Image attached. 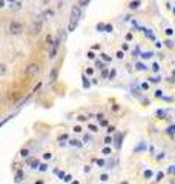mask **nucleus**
<instances>
[{
  "mask_svg": "<svg viewBox=\"0 0 175 184\" xmlns=\"http://www.w3.org/2000/svg\"><path fill=\"white\" fill-rule=\"evenodd\" d=\"M97 118H98V120L101 121V120H103V114H98V115H97Z\"/></svg>",
  "mask_w": 175,
  "mask_h": 184,
  "instance_id": "nucleus-57",
  "label": "nucleus"
},
{
  "mask_svg": "<svg viewBox=\"0 0 175 184\" xmlns=\"http://www.w3.org/2000/svg\"><path fill=\"white\" fill-rule=\"evenodd\" d=\"M149 82H151V83H158V82H160V77H158V75H157V77H151Z\"/></svg>",
  "mask_w": 175,
  "mask_h": 184,
  "instance_id": "nucleus-21",
  "label": "nucleus"
},
{
  "mask_svg": "<svg viewBox=\"0 0 175 184\" xmlns=\"http://www.w3.org/2000/svg\"><path fill=\"white\" fill-rule=\"evenodd\" d=\"M89 131H91V132H97V131H98V128H97V126H94V124H89Z\"/></svg>",
  "mask_w": 175,
  "mask_h": 184,
  "instance_id": "nucleus-29",
  "label": "nucleus"
},
{
  "mask_svg": "<svg viewBox=\"0 0 175 184\" xmlns=\"http://www.w3.org/2000/svg\"><path fill=\"white\" fill-rule=\"evenodd\" d=\"M152 55H154V54H152L151 51H147V52H143V54H141V57H143V58H152Z\"/></svg>",
  "mask_w": 175,
  "mask_h": 184,
  "instance_id": "nucleus-17",
  "label": "nucleus"
},
{
  "mask_svg": "<svg viewBox=\"0 0 175 184\" xmlns=\"http://www.w3.org/2000/svg\"><path fill=\"white\" fill-rule=\"evenodd\" d=\"M88 58H91V60H94V58H95V54H94L92 51H89V52H88Z\"/></svg>",
  "mask_w": 175,
  "mask_h": 184,
  "instance_id": "nucleus-32",
  "label": "nucleus"
},
{
  "mask_svg": "<svg viewBox=\"0 0 175 184\" xmlns=\"http://www.w3.org/2000/svg\"><path fill=\"white\" fill-rule=\"evenodd\" d=\"M71 180H72V177H71V175H65V178H63V181H66V183H69Z\"/></svg>",
  "mask_w": 175,
  "mask_h": 184,
  "instance_id": "nucleus-39",
  "label": "nucleus"
},
{
  "mask_svg": "<svg viewBox=\"0 0 175 184\" xmlns=\"http://www.w3.org/2000/svg\"><path fill=\"white\" fill-rule=\"evenodd\" d=\"M114 129H115V128H112V126H109V128H108V132L111 134V132H114Z\"/></svg>",
  "mask_w": 175,
  "mask_h": 184,
  "instance_id": "nucleus-54",
  "label": "nucleus"
},
{
  "mask_svg": "<svg viewBox=\"0 0 175 184\" xmlns=\"http://www.w3.org/2000/svg\"><path fill=\"white\" fill-rule=\"evenodd\" d=\"M141 88H143V89H147V88H149V85H147V83H143V85H141Z\"/></svg>",
  "mask_w": 175,
  "mask_h": 184,
  "instance_id": "nucleus-52",
  "label": "nucleus"
},
{
  "mask_svg": "<svg viewBox=\"0 0 175 184\" xmlns=\"http://www.w3.org/2000/svg\"><path fill=\"white\" fill-rule=\"evenodd\" d=\"M43 2H45V3H48V2H49V0H43Z\"/></svg>",
  "mask_w": 175,
  "mask_h": 184,
  "instance_id": "nucleus-61",
  "label": "nucleus"
},
{
  "mask_svg": "<svg viewBox=\"0 0 175 184\" xmlns=\"http://www.w3.org/2000/svg\"><path fill=\"white\" fill-rule=\"evenodd\" d=\"M40 88H42V83H39V85H37V86H36V89H34V92H36V91H39V89H40Z\"/></svg>",
  "mask_w": 175,
  "mask_h": 184,
  "instance_id": "nucleus-56",
  "label": "nucleus"
},
{
  "mask_svg": "<svg viewBox=\"0 0 175 184\" xmlns=\"http://www.w3.org/2000/svg\"><path fill=\"white\" fill-rule=\"evenodd\" d=\"M89 2H91V0H79V6H80V8H82V6H86Z\"/></svg>",
  "mask_w": 175,
  "mask_h": 184,
  "instance_id": "nucleus-20",
  "label": "nucleus"
},
{
  "mask_svg": "<svg viewBox=\"0 0 175 184\" xmlns=\"http://www.w3.org/2000/svg\"><path fill=\"white\" fill-rule=\"evenodd\" d=\"M161 178H163V174H161V172H160V174H158V175H157V181H160V180H161Z\"/></svg>",
  "mask_w": 175,
  "mask_h": 184,
  "instance_id": "nucleus-49",
  "label": "nucleus"
},
{
  "mask_svg": "<svg viewBox=\"0 0 175 184\" xmlns=\"http://www.w3.org/2000/svg\"><path fill=\"white\" fill-rule=\"evenodd\" d=\"M135 68H137L138 71H146V69H147V66H146L144 63H140V61H138V63L135 65Z\"/></svg>",
  "mask_w": 175,
  "mask_h": 184,
  "instance_id": "nucleus-15",
  "label": "nucleus"
},
{
  "mask_svg": "<svg viewBox=\"0 0 175 184\" xmlns=\"http://www.w3.org/2000/svg\"><path fill=\"white\" fill-rule=\"evenodd\" d=\"M39 71H40V66H39L37 63H31V65H28V66H26L25 74H26V75H29V77H32V75H36Z\"/></svg>",
  "mask_w": 175,
  "mask_h": 184,
  "instance_id": "nucleus-4",
  "label": "nucleus"
},
{
  "mask_svg": "<svg viewBox=\"0 0 175 184\" xmlns=\"http://www.w3.org/2000/svg\"><path fill=\"white\" fill-rule=\"evenodd\" d=\"M100 180H101V181H108V180H109V177H108L106 174H103V175L100 177Z\"/></svg>",
  "mask_w": 175,
  "mask_h": 184,
  "instance_id": "nucleus-40",
  "label": "nucleus"
},
{
  "mask_svg": "<svg viewBox=\"0 0 175 184\" xmlns=\"http://www.w3.org/2000/svg\"><path fill=\"white\" fill-rule=\"evenodd\" d=\"M105 143H106V144L112 143V138H111V137H106V138H105Z\"/></svg>",
  "mask_w": 175,
  "mask_h": 184,
  "instance_id": "nucleus-45",
  "label": "nucleus"
},
{
  "mask_svg": "<svg viewBox=\"0 0 175 184\" xmlns=\"http://www.w3.org/2000/svg\"><path fill=\"white\" fill-rule=\"evenodd\" d=\"M42 28H43V22H42V20H34V22L31 23V26H29V32H31V36H37V34H40Z\"/></svg>",
  "mask_w": 175,
  "mask_h": 184,
  "instance_id": "nucleus-3",
  "label": "nucleus"
},
{
  "mask_svg": "<svg viewBox=\"0 0 175 184\" xmlns=\"http://www.w3.org/2000/svg\"><path fill=\"white\" fill-rule=\"evenodd\" d=\"M105 31L106 32H112V25H105Z\"/></svg>",
  "mask_w": 175,
  "mask_h": 184,
  "instance_id": "nucleus-26",
  "label": "nucleus"
},
{
  "mask_svg": "<svg viewBox=\"0 0 175 184\" xmlns=\"http://www.w3.org/2000/svg\"><path fill=\"white\" fill-rule=\"evenodd\" d=\"M115 55H117V58H120V60H122V58L125 57V54H123V51H118V52H117Z\"/></svg>",
  "mask_w": 175,
  "mask_h": 184,
  "instance_id": "nucleus-33",
  "label": "nucleus"
},
{
  "mask_svg": "<svg viewBox=\"0 0 175 184\" xmlns=\"http://www.w3.org/2000/svg\"><path fill=\"white\" fill-rule=\"evenodd\" d=\"M140 5H141V2H140V0H134V2L129 3V8H131V9H137Z\"/></svg>",
  "mask_w": 175,
  "mask_h": 184,
  "instance_id": "nucleus-10",
  "label": "nucleus"
},
{
  "mask_svg": "<svg viewBox=\"0 0 175 184\" xmlns=\"http://www.w3.org/2000/svg\"><path fill=\"white\" fill-rule=\"evenodd\" d=\"M122 138H123V135H118L117 140H115V141H117V147H118V149H120V146H122Z\"/></svg>",
  "mask_w": 175,
  "mask_h": 184,
  "instance_id": "nucleus-22",
  "label": "nucleus"
},
{
  "mask_svg": "<svg viewBox=\"0 0 175 184\" xmlns=\"http://www.w3.org/2000/svg\"><path fill=\"white\" fill-rule=\"evenodd\" d=\"M22 180H23V172H22V170H17L14 181H15V183H19V181H22Z\"/></svg>",
  "mask_w": 175,
  "mask_h": 184,
  "instance_id": "nucleus-9",
  "label": "nucleus"
},
{
  "mask_svg": "<svg viewBox=\"0 0 175 184\" xmlns=\"http://www.w3.org/2000/svg\"><path fill=\"white\" fill-rule=\"evenodd\" d=\"M101 77H103V78H106V77H108V69H106V68H103V69H101Z\"/></svg>",
  "mask_w": 175,
  "mask_h": 184,
  "instance_id": "nucleus-28",
  "label": "nucleus"
},
{
  "mask_svg": "<svg viewBox=\"0 0 175 184\" xmlns=\"http://www.w3.org/2000/svg\"><path fill=\"white\" fill-rule=\"evenodd\" d=\"M28 166H29V167H32V169H39L40 161H39L37 158H28Z\"/></svg>",
  "mask_w": 175,
  "mask_h": 184,
  "instance_id": "nucleus-5",
  "label": "nucleus"
},
{
  "mask_svg": "<svg viewBox=\"0 0 175 184\" xmlns=\"http://www.w3.org/2000/svg\"><path fill=\"white\" fill-rule=\"evenodd\" d=\"M155 115H157L158 118H166L168 112H166V111H163V109H157V111H155Z\"/></svg>",
  "mask_w": 175,
  "mask_h": 184,
  "instance_id": "nucleus-6",
  "label": "nucleus"
},
{
  "mask_svg": "<svg viewBox=\"0 0 175 184\" xmlns=\"http://www.w3.org/2000/svg\"><path fill=\"white\" fill-rule=\"evenodd\" d=\"M95 66H97V68H100V69H103V68H105L103 61H100V60H97V61H95Z\"/></svg>",
  "mask_w": 175,
  "mask_h": 184,
  "instance_id": "nucleus-24",
  "label": "nucleus"
},
{
  "mask_svg": "<svg viewBox=\"0 0 175 184\" xmlns=\"http://www.w3.org/2000/svg\"><path fill=\"white\" fill-rule=\"evenodd\" d=\"M126 40H132V34L129 32V34H126Z\"/></svg>",
  "mask_w": 175,
  "mask_h": 184,
  "instance_id": "nucleus-51",
  "label": "nucleus"
},
{
  "mask_svg": "<svg viewBox=\"0 0 175 184\" xmlns=\"http://www.w3.org/2000/svg\"><path fill=\"white\" fill-rule=\"evenodd\" d=\"M100 123H101V126H108V121H106V120H101Z\"/></svg>",
  "mask_w": 175,
  "mask_h": 184,
  "instance_id": "nucleus-53",
  "label": "nucleus"
},
{
  "mask_svg": "<svg viewBox=\"0 0 175 184\" xmlns=\"http://www.w3.org/2000/svg\"><path fill=\"white\" fill-rule=\"evenodd\" d=\"M166 132H168V134H171V135L175 134V126H174V124H172V126H169V128L166 129Z\"/></svg>",
  "mask_w": 175,
  "mask_h": 184,
  "instance_id": "nucleus-19",
  "label": "nucleus"
},
{
  "mask_svg": "<svg viewBox=\"0 0 175 184\" xmlns=\"http://www.w3.org/2000/svg\"><path fill=\"white\" fill-rule=\"evenodd\" d=\"M6 72H8V66H6L5 63H0V77L5 75Z\"/></svg>",
  "mask_w": 175,
  "mask_h": 184,
  "instance_id": "nucleus-11",
  "label": "nucleus"
},
{
  "mask_svg": "<svg viewBox=\"0 0 175 184\" xmlns=\"http://www.w3.org/2000/svg\"><path fill=\"white\" fill-rule=\"evenodd\" d=\"M143 32L146 34V37H147V39H151V40H155V36L151 32V29H143Z\"/></svg>",
  "mask_w": 175,
  "mask_h": 184,
  "instance_id": "nucleus-12",
  "label": "nucleus"
},
{
  "mask_svg": "<svg viewBox=\"0 0 175 184\" xmlns=\"http://www.w3.org/2000/svg\"><path fill=\"white\" fill-rule=\"evenodd\" d=\"M23 32V23L19 20H12L9 23V34L11 36H20Z\"/></svg>",
  "mask_w": 175,
  "mask_h": 184,
  "instance_id": "nucleus-2",
  "label": "nucleus"
},
{
  "mask_svg": "<svg viewBox=\"0 0 175 184\" xmlns=\"http://www.w3.org/2000/svg\"><path fill=\"white\" fill-rule=\"evenodd\" d=\"M46 43H48V45H52V37H51V36L46 37Z\"/></svg>",
  "mask_w": 175,
  "mask_h": 184,
  "instance_id": "nucleus-42",
  "label": "nucleus"
},
{
  "mask_svg": "<svg viewBox=\"0 0 175 184\" xmlns=\"http://www.w3.org/2000/svg\"><path fill=\"white\" fill-rule=\"evenodd\" d=\"M68 134H63V135H60V137H58V141H65V140H68Z\"/></svg>",
  "mask_w": 175,
  "mask_h": 184,
  "instance_id": "nucleus-31",
  "label": "nucleus"
},
{
  "mask_svg": "<svg viewBox=\"0 0 175 184\" xmlns=\"http://www.w3.org/2000/svg\"><path fill=\"white\" fill-rule=\"evenodd\" d=\"M164 32H166V36H172V34H174V31H172L171 28H166V31H164Z\"/></svg>",
  "mask_w": 175,
  "mask_h": 184,
  "instance_id": "nucleus-36",
  "label": "nucleus"
},
{
  "mask_svg": "<svg viewBox=\"0 0 175 184\" xmlns=\"http://www.w3.org/2000/svg\"><path fill=\"white\" fill-rule=\"evenodd\" d=\"M82 15V11H80V6H72L71 9V20H69V26H68V31H74L77 23H79V19Z\"/></svg>",
  "mask_w": 175,
  "mask_h": 184,
  "instance_id": "nucleus-1",
  "label": "nucleus"
},
{
  "mask_svg": "<svg viewBox=\"0 0 175 184\" xmlns=\"http://www.w3.org/2000/svg\"><path fill=\"white\" fill-rule=\"evenodd\" d=\"M83 86H85V88H89V86H91V85H89V82H88V78L86 77H85V75H83Z\"/></svg>",
  "mask_w": 175,
  "mask_h": 184,
  "instance_id": "nucleus-25",
  "label": "nucleus"
},
{
  "mask_svg": "<svg viewBox=\"0 0 175 184\" xmlns=\"http://www.w3.org/2000/svg\"><path fill=\"white\" fill-rule=\"evenodd\" d=\"M74 132H82V128H80V126H75V128H74Z\"/></svg>",
  "mask_w": 175,
  "mask_h": 184,
  "instance_id": "nucleus-47",
  "label": "nucleus"
},
{
  "mask_svg": "<svg viewBox=\"0 0 175 184\" xmlns=\"http://www.w3.org/2000/svg\"><path fill=\"white\" fill-rule=\"evenodd\" d=\"M55 55H57V48L54 46V48L51 49V52H49V58H54Z\"/></svg>",
  "mask_w": 175,
  "mask_h": 184,
  "instance_id": "nucleus-16",
  "label": "nucleus"
},
{
  "mask_svg": "<svg viewBox=\"0 0 175 184\" xmlns=\"http://www.w3.org/2000/svg\"><path fill=\"white\" fill-rule=\"evenodd\" d=\"M103 153H105V155H109V153H111V149H109V147H105V149H103Z\"/></svg>",
  "mask_w": 175,
  "mask_h": 184,
  "instance_id": "nucleus-43",
  "label": "nucleus"
},
{
  "mask_svg": "<svg viewBox=\"0 0 175 184\" xmlns=\"http://www.w3.org/2000/svg\"><path fill=\"white\" fill-rule=\"evenodd\" d=\"M86 74H88V75H92V74H94V69H92V68H88Z\"/></svg>",
  "mask_w": 175,
  "mask_h": 184,
  "instance_id": "nucleus-44",
  "label": "nucleus"
},
{
  "mask_svg": "<svg viewBox=\"0 0 175 184\" xmlns=\"http://www.w3.org/2000/svg\"><path fill=\"white\" fill-rule=\"evenodd\" d=\"M69 144L74 147H82V141H79V140H69Z\"/></svg>",
  "mask_w": 175,
  "mask_h": 184,
  "instance_id": "nucleus-14",
  "label": "nucleus"
},
{
  "mask_svg": "<svg viewBox=\"0 0 175 184\" xmlns=\"http://www.w3.org/2000/svg\"><path fill=\"white\" fill-rule=\"evenodd\" d=\"M51 157H52V155H51V153H45V160H49V158H51Z\"/></svg>",
  "mask_w": 175,
  "mask_h": 184,
  "instance_id": "nucleus-55",
  "label": "nucleus"
},
{
  "mask_svg": "<svg viewBox=\"0 0 175 184\" xmlns=\"http://www.w3.org/2000/svg\"><path fill=\"white\" fill-rule=\"evenodd\" d=\"M174 14H175V8H174Z\"/></svg>",
  "mask_w": 175,
  "mask_h": 184,
  "instance_id": "nucleus-63",
  "label": "nucleus"
},
{
  "mask_svg": "<svg viewBox=\"0 0 175 184\" xmlns=\"http://www.w3.org/2000/svg\"><path fill=\"white\" fill-rule=\"evenodd\" d=\"M86 118H88V117H85V115H80V117H79V120H80V121H85Z\"/></svg>",
  "mask_w": 175,
  "mask_h": 184,
  "instance_id": "nucleus-50",
  "label": "nucleus"
},
{
  "mask_svg": "<svg viewBox=\"0 0 175 184\" xmlns=\"http://www.w3.org/2000/svg\"><path fill=\"white\" fill-rule=\"evenodd\" d=\"M46 169H48V164H40V166H39V170H40V172H45Z\"/></svg>",
  "mask_w": 175,
  "mask_h": 184,
  "instance_id": "nucleus-30",
  "label": "nucleus"
},
{
  "mask_svg": "<svg viewBox=\"0 0 175 184\" xmlns=\"http://www.w3.org/2000/svg\"><path fill=\"white\" fill-rule=\"evenodd\" d=\"M143 150H146V143L144 141H140L138 146L135 147V152H143Z\"/></svg>",
  "mask_w": 175,
  "mask_h": 184,
  "instance_id": "nucleus-7",
  "label": "nucleus"
},
{
  "mask_svg": "<svg viewBox=\"0 0 175 184\" xmlns=\"http://www.w3.org/2000/svg\"><path fill=\"white\" fill-rule=\"evenodd\" d=\"M101 58H103V60H105V61H108V63H109V61H111V57H109V55H108V54H101Z\"/></svg>",
  "mask_w": 175,
  "mask_h": 184,
  "instance_id": "nucleus-23",
  "label": "nucleus"
},
{
  "mask_svg": "<svg viewBox=\"0 0 175 184\" xmlns=\"http://www.w3.org/2000/svg\"><path fill=\"white\" fill-rule=\"evenodd\" d=\"M155 97L161 98V97H163V94H161V91H155Z\"/></svg>",
  "mask_w": 175,
  "mask_h": 184,
  "instance_id": "nucleus-46",
  "label": "nucleus"
},
{
  "mask_svg": "<svg viewBox=\"0 0 175 184\" xmlns=\"http://www.w3.org/2000/svg\"><path fill=\"white\" fill-rule=\"evenodd\" d=\"M57 74H58V69H57V68H54V69L51 71V82L57 80Z\"/></svg>",
  "mask_w": 175,
  "mask_h": 184,
  "instance_id": "nucleus-13",
  "label": "nucleus"
},
{
  "mask_svg": "<svg viewBox=\"0 0 175 184\" xmlns=\"http://www.w3.org/2000/svg\"><path fill=\"white\" fill-rule=\"evenodd\" d=\"M36 184H43V181H37V183Z\"/></svg>",
  "mask_w": 175,
  "mask_h": 184,
  "instance_id": "nucleus-59",
  "label": "nucleus"
},
{
  "mask_svg": "<svg viewBox=\"0 0 175 184\" xmlns=\"http://www.w3.org/2000/svg\"><path fill=\"white\" fill-rule=\"evenodd\" d=\"M95 163H97V164H98V166H100V167H103V166H105V164H106V163H105V161H103V160H97V161H95Z\"/></svg>",
  "mask_w": 175,
  "mask_h": 184,
  "instance_id": "nucleus-38",
  "label": "nucleus"
},
{
  "mask_svg": "<svg viewBox=\"0 0 175 184\" xmlns=\"http://www.w3.org/2000/svg\"><path fill=\"white\" fill-rule=\"evenodd\" d=\"M122 184H128V183H126V181H125V183H122Z\"/></svg>",
  "mask_w": 175,
  "mask_h": 184,
  "instance_id": "nucleus-62",
  "label": "nucleus"
},
{
  "mask_svg": "<svg viewBox=\"0 0 175 184\" xmlns=\"http://www.w3.org/2000/svg\"><path fill=\"white\" fill-rule=\"evenodd\" d=\"M97 29H98V31H103V29H105V25H103V23H98V25H97Z\"/></svg>",
  "mask_w": 175,
  "mask_h": 184,
  "instance_id": "nucleus-41",
  "label": "nucleus"
},
{
  "mask_svg": "<svg viewBox=\"0 0 175 184\" xmlns=\"http://www.w3.org/2000/svg\"><path fill=\"white\" fill-rule=\"evenodd\" d=\"M164 45L168 46V48H174V42H171V40H166V42H164Z\"/></svg>",
  "mask_w": 175,
  "mask_h": 184,
  "instance_id": "nucleus-35",
  "label": "nucleus"
},
{
  "mask_svg": "<svg viewBox=\"0 0 175 184\" xmlns=\"http://www.w3.org/2000/svg\"><path fill=\"white\" fill-rule=\"evenodd\" d=\"M20 155H22L23 158H28V155H29V150H28V149H22V150H20Z\"/></svg>",
  "mask_w": 175,
  "mask_h": 184,
  "instance_id": "nucleus-18",
  "label": "nucleus"
},
{
  "mask_svg": "<svg viewBox=\"0 0 175 184\" xmlns=\"http://www.w3.org/2000/svg\"><path fill=\"white\" fill-rule=\"evenodd\" d=\"M168 172H169V174H175V166H174V167H169V169H168Z\"/></svg>",
  "mask_w": 175,
  "mask_h": 184,
  "instance_id": "nucleus-48",
  "label": "nucleus"
},
{
  "mask_svg": "<svg viewBox=\"0 0 175 184\" xmlns=\"http://www.w3.org/2000/svg\"><path fill=\"white\" fill-rule=\"evenodd\" d=\"M8 2H11V3H14V2H15V0H8Z\"/></svg>",
  "mask_w": 175,
  "mask_h": 184,
  "instance_id": "nucleus-60",
  "label": "nucleus"
},
{
  "mask_svg": "<svg viewBox=\"0 0 175 184\" xmlns=\"http://www.w3.org/2000/svg\"><path fill=\"white\" fill-rule=\"evenodd\" d=\"M11 9H12V11H20V9H22V3H20V2H14V3L11 5Z\"/></svg>",
  "mask_w": 175,
  "mask_h": 184,
  "instance_id": "nucleus-8",
  "label": "nucleus"
},
{
  "mask_svg": "<svg viewBox=\"0 0 175 184\" xmlns=\"http://www.w3.org/2000/svg\"><path fill=\"white\" fill-rule=\"evenodd\" d=\"M114 77H115V71H111V72H109V75H108V78H109V80H112Z\"/></svg>",
  "mask_w": 175,
  "mask_h": 184,
  "instance_id": "nucleus-37",
  "label": "nucleus"
},
{
  "mask_svg": "<svg viewBox=\"0 0 175 184\" xmlns=\"http://www.w3.org/2000/svg\"><path fill=\"white\" fill-rule=\"evenodd\" d=\"M152 69H154L155 72H158V71H160V65H158V63H154V65H152Z\"/></svg>",
  "mask_w": 175,
  "mask_h": 184,
  "instance_id": "nucleus-27",
  "label": "nucleus"
},
{
  "mask_svg": "<svg viewBox=\"0 0 175 184\" xmlns=\"http://www.w3.org/2000/svg\"><path fill=\"white\" fill-rule=\"evenodd\" d=\"M5 6V0H0V8H3Z\"/></svg>",
  "mask_w": 175,
  "mask_h": 184,
  "instance_id": "nucleus-58",
  "label": "nucleus"
},
{
  "mask_svg": "<svg viewBox=\"0 0 175 184\" xmlns=\"http://www.w3.org/2000/svg\"><path fill=\"white\" fill-rule=\"evenodd\" d=\"M152 177V172L151 170H144V178H151Z\"/></svg>",
  "mask_w": 175,
  "mask_h": 184,
  "instance_id": "nucleus-34",
  "label": "nucleus"
}]
</instances>
